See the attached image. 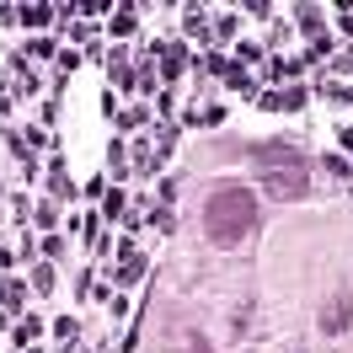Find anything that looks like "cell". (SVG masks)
Masks as SVG:
<instances>
[{
  "instance_id": "cell-1",
  "label": "cell",
  "mask_w": 353,
  "mask_h": 353,
  "mask_svg": "<svg viewBox=\"0 0 353 353\" xmlns=\"http://www.w3.org/2000/svg\"><path fill=\"white\" fill-rule=\"evenodd\" d=\"M257 225V203H252V193L246 188H220L214 199H209V236L225 246H236Z\"/></svg>"
},
{
  "instance_id": "cell-2",
  "label": "cell",
  "mask_w": 353,
  "mask_h": 353,
  "mask_svg": "<svg viewBox=\"0 0 353 353\" xmlns=\"http://www.w3.org/2000/svg\"><path fill=\"white\" fill-rule=\"evenodd\" d=\"M257 166H263V188H273V199H300L305 193V161L289 150L284 139L257 150Z\"/></svg>"
},
{
  "instance_id": "cell-3",
  "label": "cell",
  "mask_w": 353,
  "mask_h": 353,
  "mask_svg": "<svg viewBox=\"0 0 353 353\" xmlns=\"http://www.w3.org/2000/svg\"><path fill=\"white\" fill-rule=\"evenodd\" d=\"M199 353H203V348H199Z\"/></svg>"
}]
</instances>
